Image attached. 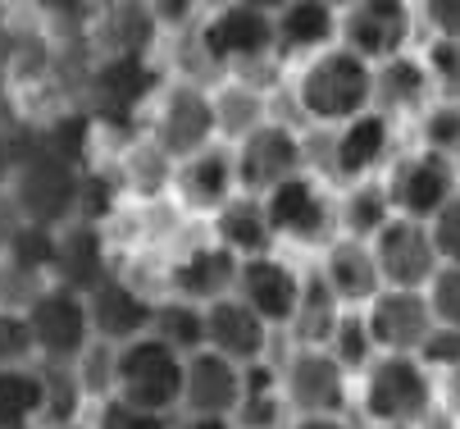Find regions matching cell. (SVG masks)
Segmentation results:
<instances>
[{"instance_id": "cell-24", "label": "cell", "mask_w": 460, "mask_h": 429, "mask_svg": "<svg viewBox=\"0 0 460 429\" xmlns=\"http://www.w3.org/2000/svg\"><path fill=\"white\" fill-rule=\"evenodd\" d=\"M338 28H342V10L328 5V0H288L283 10H274V37L283 59H305L323 46H333Z\"/></svg>"}, {"instance_id": "cell-4", "label": "cell", "mask_w": 460, "mask_h": 429, "mask_svg": "<svg viewBox=\"0 0 460 429\" xmlns=\"http://www.w3.org/2000/svg\"><path fill=\"white\" fill-rule=\"evenodd\" d=\"M182 352L160 334H142L114 347L110 393L146 416H178L182 411Z\"/></svg>"}, {"instance_id": "cell-45", "label": "cell", "mask_w": 460, "mask_h": 429, "mask_svg": "<svg viewBox=\"0 0 460 429\" xmlns=\"http://www.w3.org/2000/svg\"><path fill=\"white\" fill-rule=\"evenodd\" d=\"M151 429H173V416H164V420H155Z\"/></svg>"}, {"instance_id": "cell-44", "label": "cell", "mask_w": 460, "mask_h": 429, "mask_svg": "<svg viewBox=\"0 0 460 429\" xmlns=\"http://www.w3.org/2000/svg\"><path fill=\"white\" fill-rule=\"evenodd\" d=\"M50 429H92V420L78 416V420H64V425H50Z\"/></svg>"}, {"instance_id": "cell-19", "label": "cell", "mask_w": 460, "mask_h": 429, "mask_svg": "<svg viewBox=\"0 0 460 429\" xmlns=\"http://www.w3.org/2000/svg\"><path fill=\"white\" fill-rule=\"evenodd\" d=\"M87 311H92V334L110 347L128 343V338H142L151 334V320H155V301L133 288L119 274H105L92 292H87Z\"/></svg>"}, {"instance_id": "cell-41", "label": "cell", "mask_w": 460, "mask_h": 429, "mask_svg": "<svg viewBox=\"0 0 460 429\" xmlns=\"http://www.w3.org/2000/svg\"><path fill=\"white\" fill-rule=\"evenodd\" d=\"M288 429H351L347 416H292Z\"/></svg>"}, {"instance_id": "cell-12", "label": "cell", "mask_w": 460, "mask_h": 429, "mask_svg": "<svg viewBox=\"0 0 460 429\" xmlns=\"http://www.w3.org/2000/svg\"><path fill=\"white\" fill-rule=\"evenodd\" d=\"M369 247H374L383 288H429V279L442 265L438 242H433V224L411 219V215H392L369 237Z\"/></svg>"}, {"instance_id": "cell-27", "label": "cell", "mask_w": 460, "mask_h": 429, "mask_svg": "<svg viewBox=\"0 0 460 429\" xmlns=\"http://www.w3.org/2000/svg\"><path fill=\"white\" fill-rule=\"evenodd\" d=\"M215 110H219V142L246 138L255 124L270 119V87L255 83L251 74H224L215 83Z\"/></svg>"}, {"instance_id": "cell-5", "label": "cell", "mask_w": 460, "mask_h": 429, "mask_svg": "<svg viewBox=\"0 0 460 429\" xmlns=\"http://www.w3.org/2000/svg\"><path fill=\"white\" fill-rule=\"evenodd\" d=\"M146 142L169 156L173 165L219 142V110H215V83L206 78H169L151 96L146 114Z\"/></svg>"}, {"instance_id": "cell-31", "label": "cell", "mask_w": 460, "mask_h": 429, "mask_svg": "<svg viewBox=\"0 0 460 429\" xmlns=\"http://www.w3.org/2000/svg\"><path fill=\"white\" fill-rule=\"evenodd\" d=\"M151 334H160L164 343H173L182 356L206 347V306L201 301H187V297H164L155 301V320Z\"/></svg>"}, {"instance_id": "cell-46", "label": "cell", "mask_w": 460, "mask_h": 429, "mask_svg": "<svg viewBox=\"0 0 460 429\" xmlns=\"http://www.w3.org/2000/svg\"><path fill=\"white\" fill-rule=\"evenodd\" d=\"M369 429H415V425H369Z\"/></svg>"}, {"instance_id": "cell-42", "label": "cell", "mask_w": 460, "mask_h": 429, "mask_svg": "<svg viewBox=\"0 0 460 429\" xmlns=\"http://www.w3.org/2000/svg\"><path fill=\"white\" fill-rule=\"evenodd\" d=\"M178 429H237L233 416H182Z\"/></svg>"}, {"instance_id": "cell-35", "label": "cell", "mask_w": 460, "mask_h": 429, "mask_svg": "<svg viewBox=\"0 0 460 429\" xmlns=\"http://www.w3.org/2000/svg\"><path fill=\"white\" fill-rule=\"evenodd\" d=\"M429 301H433V316H438V325H451V329H460V265H438V274L429 279Z\"/></svg>"}, {"instance_id": "cell-18", "label": "cell", "mask_w": 460, "mask_h": 429, "mask_svg": "<svg viewBox=\"0 0 460 429\" xmlns=\"http://www.w3.org/2000/svg\"><path fill=\"white\" fill-rule=\"evenodd\" d=\"M173 192L187 210L196 215H215L219 206H228L242 188H237V165H233V147L228 142H210L206 151H196L187 160L173 165Z\"/></svg>"}, {"instance_id": "cell-8", "label": "cell", "mask_w": 460, "mask_h": 429, "mask_svg": "<svg viewBox=\"0 0 460 429\" xmlns=\"http://www.w3.org/2000/svg\"><path fill=\"white\" fill-rule=\"evenodd\" d=\"M270 215V228L279 242H301V247H323L338 228V201L328 197V188L305 169L296 178L274 183L270 192H260Z\"/></svg>"}, {"instance_id": "cell-7", "label": "cell", "mask_w": 460, "mask_h": 429, "mask_svg": "<svg viewBox=\"0 0 460 429\" xmlns=\"http://www.w3.org/2000/svg\"><path fill=\"white\" fill-rule=\"evenodd\" d=\"M279 380L292 416H347L356 393V375L323 343H292L288 361L279 365Z\"/></svg>"}, {"instance_id": "cell-40", "label": "cell", "mask_w": 460, "mask_h": 429, "mask_svg": "<svg viewBox=\"0 0 460 429\" xmlns=\"http://www.w3.org/2000/svg\"><path fill=\"white\" fill-rule=\"evenodd\" d=\"M429 224H433L438 256H442L447 265H460V197L447 201V206L438 210V219H429Z\"/></svg>"}, {"instance_id": "cell-26", "label": "cell", "mask_w": 460, "mask_h": 429, "mask_svg": "<svg viewBox=\"0 0 460 429\" xmlns=\"http://www.w3.org/2000/svg\"><path fill=\"white\" fill-rule=\"evenodd\" d=\"M210 228H215V242H224V247L242 261L279 247V237L270 228V215H265V201H260L255 192H237L228 206H219L210 215Z\"/></svg>"}, {"instance_id": "cell-29", "label": "cell", "mask_w": 460, "mask_h": 429, "mask_svg": "<svg viewBox=\"0 0 460 429\" xmlns=\"http://www.w3.org/2000/svg\"><path fill=\"white\" fill-rule=\"evenodd\" d=\"M392 215V197H387V183L383 178H360V183H347L342 197H338V233H351V237H374Z\"/></svg>"}, {"instance_id": "cell-34", "label": "cell", "mask_w": 460, "mask_h": 429, "mask_svg": "<svg viewBox=\"0 0 460 429\" xmlns=\"http://www.w3.org/2000/svg\"><path fill=\"white\" fill-rule=\"evenodd\" d=\"M424 65L433 74L438 96L460 101V37H429L424 41Z\"/></svg>"}, {"instance_id": "cell-17", "label": "cell", "mask_w": 460, "mask_h": 429, "mask_svg": "<svg viewBox=\"0 0 460 429\" xmlns=\"http://www.w3.org/2000/svg\"><path fill=\"white\" fill-rule=\"evenodd\" d=\"M242 402V365L215 347H196L182 361V411L178 416H233Z\"/></svg>"}, {"instance_id": "cell-2", "label": "cell", "mask_w": 460, "mask_h": 429, "mask_svg": "<svg viewBox=\"0 0 460 429\" xmlns=\"http://www.w3.org/2000/svg\"><path fill=\"white\" fill-rule=\"evenodd\" d=\"M191 32H196L206 65L219 74H260L270 65H283L274 14L246 5V0H215Z\"/></svg>"}, {"instance_id": "cell-43", "label": "cell", "mask_w": 460, "mask_h": 429, "mask_svg": "<svg viewBox=\"0 0 460 429\" xmlns=\"http://www.w3.org/2000/svg\"><path fill=\"white\" fill-rule=\"evenodd\" d=\"M246 5H255V10H270V14H274V10H283V5H288V0H246Z\"/></svg>"}, {"instance_id": "cell-47", "label": "cell", "mask_w": 460, "mask_h": 429, "mask_svg": "<svg viewBox=\"0 0 460 429\" xmlns=\"http://www.w3.org/2000/svg\"><path fill=\"white\" fill-rule=\"evenodd\" d=\"M328 5H338V10H347V5H351V0H328Z\"/></svg>"}, {"instance_id": "cell-25", "label": "cell", "mask_w": 460, "mask_h": 429, "mask_svg": "<svg viewBox=\"0 0 460 429\" xmlns=\"http://www.w3.org/2000/svg\"><path fill=\"white\" fill-rule=\"evenodd\" d=\"M110 274V256H105V237L96 224L69 219L55 228V283H69L78 292H92L101 279Z\"/></svg>"}, {"instance_id": "cell-16", "label": "cell", "mask_w": 460, "mask_h": 429, "mask_svg": "<svg viewBox=\"0 0 460 429\" xmlns=\"http://www.w3.org/2000/svg\"><path fill=\"white\" fill-rule=\"evenodd\" d=\"M78 188H83V183H78L69 160H64V156H41V160H32L19 174L14 201H19L23 219L59 228V224H69L74 210H78Z\"/></svg>"}, {"instance_id": "cell-28", "label": "cell", "mask_w": 460, "mask_h": 429, "mask_svg": "<svg viewBox=\"0 0 460 429\" xmlns=\"http://www.w3.org/2000/svg\"><path fill=\"white\" fill-rule=\"evenodd\" d=\"M46 411V371L28 361L0 365V429H32Z\"/></svg>"}, {"instance_id": "cell-10", "label": "cell", "mask_w": 460, "mask_h": 429, "mask_svg": "<svg viewBox=\"0 0 460 429\" xmlns=\"http://www.w3.org/2000/svg\"><path fill=\"white\" fill-rule=\"evenodd\" d=\"M233 165H237V188L242 192H270L274 183L305 174V142L288 119H265L246 138L233 142Z\"/></svg>"}, {"instance_id": "cell-21", "label": "cell", "mask_w": 460, "mask_h": 429, "mask_svg": "<svg viewBox=\"0 0 460 429\" xmlns=\"http://www.w3.org/2000/svg\"><path fill=\"white\" fill-rule=\"evenodd\" d=\"M438 101V87H433V74L424 65V50H402L374 65V110H383L387 119H411V114H424L429 105Z\"/></svg>"}, {"instance_id": "cell-37", "label": "cell", "mask_w": 460, "mask_h": 429, "mask_svg": "<svg viewBox=\"0 0 460 429\" xmlns=\"http://www.w3.org/2000/svg\"><path fill=\"white\" fill-rule=\"evenodd\" d=\"M92 429H151L155 420H164V416H146V411H133L123 398H114V393H105V398H96L92 402Z\"/></svg>"}, {"instance_id": "cell-14", "label": "cell", "mask_w": 460, "mask_h": 429, "mask_svg": "<svg viewBox=\"0 0 460 429\" xmlns=\"http://www.w3.org/2000/svg\"><path fill=\"white\" fill-rule=\"evenodd\" d=\"M360 311L378 352H420L424 338L438 329L433 301L424 288H378Z\"/></svg>"}, {"instance_id": "cell-23", "label": "cell", "mask_w": 460, "mask_h": 429, "mask_svg": "<svg viewBox=\"0 0 460 429\" xmlns=\"http://www.w3.org/2000/svg\"><path fill=\"white\" fill-rule=\"evenodd\" d=\"M319 274H323V283L333 288V297L342 306H365L383 288V274H378L369 237H351V233H333L323 242Z\"/></svg>"}, {"instance_id": "cell-15", "label": "cell", "mask_w": 460, "mask_h": 429, "mask_svg": "<svg viewBox=\"0 0 460 429\" xmlns=\"http://www.w3.org/2000/svg\"><path fill=\"white\" fill-rule=\"evenodd\" d=\"M301 288H305V274L274 252H260V256H246L242 270H237V297L251 306V311H260L274 329H292L296 320V306H301Z\"/></svg>"}, {"instance_id": "cell-1", "label": "cell", "mask_w": 460, "mask_h": 429, "mask_svg": "<svg viewBox=\"0 0 460 429\" xmlns=\"http://www.w3.org/2000/svg\"><path fill=\"white\" fill-rule=\"evenodd\" d=\"M288 96L305 124L328 133V129L347 124V119L374 110V65L351 46L333 41L305 59H292Z\"/></svg>"}, {"instance_id": "cell-9", "label": "cell", "mask_w": 460, "mask_h": 429, "mask_svg": "<svg viewBox=\"0 0 460 429\" xmlns=\"http://www.w3.org/2000/svg\"><path fill=\"white\" fill-rule=\"evenodd\" d=\"M415 37H420L415 0H351L338 28V41L365 55L369 65H383V59L411 50Z\"/></svg>"}, {"instance_id": "cell-32", "label": "cell", "mask_w": 460, "mask_h": 429, "mask_svg": "<svg viewBox=\"0 0 460 429\" xmlns=\"http://www.w3.org/2000/svg\"><path fill=\"white\" fill-rule=\"evenodd\" d=\"M323 347L333 352L351 375H360L365 365L378 356L374 334H369V325H365V311H360V306H347V311L338 316V325H333V334H328V343H323Z\"/></svg>"}, {"instance_id": "cell-30", "label": "cell", "mask_w": 460, "mask_h": 429, "mask_svg": "<svg viewBox=\"0 0 460 429\" xmlns=\"http://www.w3.org/2000/svg\"><path fill=\"white\" fill-rule=\"evenodd\" d=\"M347 311V306L333 297V288L323 283L319 265L305 274V288H301V306H296V320H292V343H328V334H333L338 316Z\"/></svg>"}, {"instance_id": "cell-38", "label": "cell", "mask_w": 460, "mask_h": 429, "mask_svg": "<svg viewBox=\"0 0 460 429\" xmlns=\"http://www.w3.org/2000/svg\"><path fill=\"white\" fill-rule=\"evenodd\" d=\"M433 375H442V371H460V329H451V325H438L429 338H424V347L415 352Z\"/></svg>"}, {"instance_id": "cell-36", "label": "cell", "mask_w": 460, "mask_h": 429, "mask_svg": "<svg viewBox=\"0 0 460 429\" xmlns=\"http://www.w3.org/2000/svg\"><path fill=\"white\" fill-rule=\"evenodd\" d=\"M215 5V0H146V10L155 19L160 32H187L206 19V10Z\"/></svg>"}, {"instance_id": "cell-6", "label": "cell", "mask_w": 460, "mask_h": 429, "mask_svg": "<svg viewBox=\"0 0 460 429\" xmlns=\"http://www.w3.org/2000/svg\"><path fill=\"white\" fill-rule=\"evenodd\" d=\"M23 325L28 343L46 365H78L83 352L96 343L92 334V311H87V292L69 283H41L32 301L23 306Z\"/></svg>"}, {"instance_id": "cell-11", "label": "cell", "mask_w": 460, "mask_h": 429, "mask_svg": "<svg viewBox=\"0 0 460 429\" xmlns=\"http://www.w3.org/2000/svg\"><path fill=\"white\" fill-rule=\"evenodd\" d=\"M383 183H387V197H392V210L397 215L438 219V210L460 197V165L429 151V147H420L402 160H392Z\"/></svg>"}, {"instance_id": "cell-13", "label": "cell", "mask_w": 460, "mask_h": 429, "mask_svg": "<svg viewBox=\"0 0 460 429\" xmlns=\"http://www.w3.org/2000/svg\"><path fill=\"white\" fill-rule=\"evenodd\" d=\"M392 138H397V119H387L383 110H365L347 124L328 129V174L333 183H360L378 178V169L392 160Z\"/></svg>"}, {"instance_id": "cell-22", "label": "cell", "mask_w": 460, "mask_h": 429, "mask_svg": "<svg viewBox=\"0 0 460 429\" xmlns=\"http://www.w3.org/2000/svg\"><path fill=\"white\" fill-rule=\"evenodd\" d=\"M237 270H242V256H233L224 242L210 237V242L182 252V256L169 265V292L210 306V301L237 292Z\"/></svg>"}, {"instance_id": "cell-33", "label": "cell", "mask_w": 460, "mask_h": 429, "mask_svg": "<svg viewBox=\"0 0 460 429\" xmlns=\"http://www.w3.org/2000/svg\"><path fill=\"white\" fill-rule=\"evenodd\" d=\"M420 147L447 156L460 165V101L438 96L424 114H420Z\"/></svg>"}, {"instance_id": "cell-48", "label": "cell", "mask_w": 460, "mask_h": 429, "mask_svg": "<svg viewBox=\"0 0 460 429\" xmlns=\"http://www.w3.org/2000/svg\"><path fill=\"white\" fill-rule=\"evenodd\" d=\"M142 5H146V0H142Z\"/></svg>"}, {"instance_id": "cell-39", "label": "cell", "mask_w": 460, "mask_h": 429, "mask_svg": "<svg viewBox=\"0 0 460 429\" xmlns=\"http://www.w3.org/2000/svg\"><path fill=\"white\" fill-rule=\"evenodd\" d=\"M415 10L429 37H460V0H415Z\"/></svg>"}, {"instance_id": "cell-3", "label": "cell", "mask_w": 460, "mask_h": 429, "mask_svg": "<svg viewBox=\"0 0 460 429\" xmlns=\"http://www.w3.org/2000/svg\"><path fill=\"white\" fill-rule=\"evenodd\" d=\"M356 407L369 425H424L438 402V375L415 352H378L356 375Z\"/></svg>"}, {"instance_id": "cell-20", "label": "cell", "mask_w": 460, "mask_h": 429, "mask_svg": "<svg viewBox=\"0 0 460 429\" xmlns=\"http://www.w3.org/2000/svg\"><path fill=\"white\" fill-rule=\"evenodd\" d=\"M274 334H279V329L260 316V311H251L237 292H228V297H219V301L206 306V347L233 356L237 365L265 361Z\"/></svg>"}]
</instances>
